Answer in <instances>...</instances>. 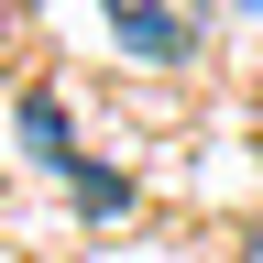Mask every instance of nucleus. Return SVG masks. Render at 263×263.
I'll return each mask as SVG.
<instances>
[{
	"label": "nucleus",
	"instance_id": "f257e3e1",
	"mask_svg": "<svg viewBox=\"0 0 263 263\" xmlns=\"http://www.w3.org/2000/svg\"><path fill=\"white\" fill-rule=\"evenodd\" d=\"M99 11L143 66H197V44H209V0H99Z\"/></svg>",
	"mask_w": 263,
	"mask_h": 263
},
{
	"label": "nucleus",
	"instance_id": "f03ea898",
	"mask_svg": "<svg viewBox=\"0 0 263 263\" xmlns=\"http://www.w3.org/2000/svg\"><path fill=\"white\" fill-rule=\"evenodd\" d=\"M241 263H263V219H252V230H241Z\"/></svg>",
	"mask_w": 263,
	"mask_h": 263
}]
</instances>
